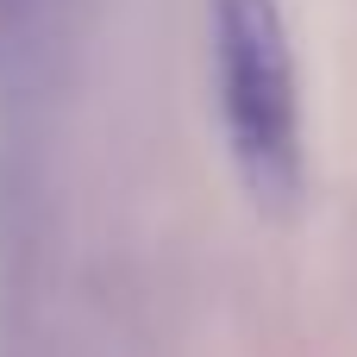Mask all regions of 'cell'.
<instances>
[{
	"label": "cell",
	"instance_id": "obj_1",
	"mask_svg": "<svg viewBox=\"0 0 357 357\" xmlns=\"http://www.w3.org/2000/svg\"><path fill=\"white\" fill-rule=\"evenodd\" d=\"M213 88L232 169L264 213H295L307 157H301V88L295 50L276 0H207Z\"/></svg>",
	"mask_w": 357,
	"mask_h": 357
}]
</instances>
